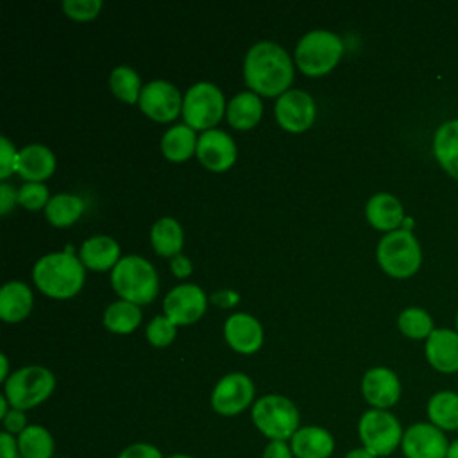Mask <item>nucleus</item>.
I'll return each instance as SVG.
<instances>
[{
	"instance_id": "1",
	"label": "nucleus",
	"mask_w": 458,
	"mask_h": 458,
	"mask_svg": "<svg viewBox=\"0 0 458 458\" xmlns=\"http://www.w3.org/2000/svg\"><path fill=\"white\" fill-rule=\"evenodd\" d=\"M243 75L256 95L281 97L293 81V64L283 47L272 41H259L245 55Z\"/></svg>"
},
{
	"instance_id": "2",
	"label": "nucleus",
	"mask_w": 458,
	"mask_h": 458,
	"mask_svg": "<svg viewBox=\"0 0 458 458\" xmlns=\"http://www.w3.org/2000/svg\"><path fill=\"white\" fill-rule=\"evenodd\" d=\"M36 286L48 297H73L84 284V265L73 256V249L52 252L38 259L32 270Z\"/></svg>"
},
{
	"instance_id": "3",
	"label": "nucleus",
	"mask_w": 458,
	"mask_h": 458,
	"mask_svg": "<svg viewBox=\"0 0 458 458\" xmlns=\"http://www.w3.org/2000/svg\"><path fill=\"white\" fill-rule=\"evenodd\" d=\"M250 419L267 440H290L301 428L297 406L281 394H267L254 401Z\"/></svg>"
},
{
	"instance_id": "4",
	"label": "nucleus",
	"mask_w": 458,
	"mask_h": 458,
	"mask_svg": "<svg viewBox=\"0 0 458 458\" xmlns=\"http://www.w3.org/2000/svg\"><path fill=\"white\" fill-rule=\"evenodd\" d=\"M111 284L123 301L148 304L157 295L159 281L152 263L140 256H125L114 265Z\"/></svg>"
},
{
	"instance_id": "5",
	"label": "nucleus",
	"mask_w": 458,
	"mask_h": 458,
	"mask_svg": "<svg viewBox=\"0 0 458 458\" xmlns=\"http://www.w3.org/2000/svg\"><path fill=\"white\" fill-rule=\"evenodd\" d=\"M55 388L54 374L41 365H29L14 370L4 383V395L11 408L32 410L45 403Z\"/></svg>"
},
{
	"instance_id": "6",
	"label": "nucleus",
	"mask_w": 458,
	"mask_h": 458,
	"mask_svg": "<svg viewBox=\"0 0 458 458\" xmlns=\"http://www.w3.org/2000/svg\"><path fill=\"white\" fill-rule=\"evenodd\" d=\"M342 39L324 29L311 30L301 38L295 48V63L310 77H318L333 70L342 57Z\"/></svg>"
},
{
	"instance_id": "7",
	"label": "nucleus",
	"mask_w": 458,
	"mask_h": 458,
	"mask_svg": "<svg viewBox=\"0 0 458 458\" xmlns=\"http://www.w3.org/2000/svg\"><path fill=\"white\" fill-rule=\"evenodd\" d=\"M404 429L399 419L388 410H367L358 420V437L361 447L376 454L377 458L390 456L401 447Z\"/></svg>"
},
{
	"instance_id": "8",
	"label": "nucleus",
	"mask_w": 458,
	"mask_h": 458,
	"mask_svg": "<svg viewBox=\"0 0 458 458\" xmlns=\"http://www.w3.org/2000/svg\"><path fill=\"white\" fill-rule=\"evenodd\" d=\"M377 261L388 276L399 279L410 277L420 267V245L410 229H395L381 238L377 245Z\"/></svg>"
},
{
	"instance_id": "9",
	"label": "nucleus",
	"mask_w": 458,
	"mask_h": 458,
	"mask_svg": "<svg viewBox=\"0 0 458 458\" xmlns=\"http://www.w3.org/2000/svg\"><path fill=\"white\" fill-rule=\"evenodd\" d=\"M225 109L222 91L211 82L193 84L182 98V118L193 131H209L220 122Z\"/></svg>"
},
{
	"instance_id": "10",
	"label": "nucleus",
	"mask_w": 458,
	"mask_h": 458,
	"mask_svg": "<svg viewBox=\"0 0 458 458\" xmlns=\"http://www.w3.org/2000/svg\"><path fill=\"white\" fill-rule=\"evenodd\" d=\"M209 403L218 415L234 417L254 404V383L242 372H231L215 385Z\"/></svg>"
},
{
	"instance_id": "11",
	"label": "nucleus",
	"mask_w": 458,
	"mask_h": 458,
	"mask_svg": "<svg viewBox=\"0 0 458 458\" xmlns=\"http://www.w3.org/2000/svg\"><path fill=\"white\" fill-rule=\"evenodd\" d=\"M447 435L431 422H413L404 429L401 451L404 458H447Z\"/></svg>"
},
{
	"instance_id": "12",
	"label": "nucleus",
	"mask_w": 458,
	"mask_h": 458,
	"mask_svg": "<svg viewBox=\"0 0 458 458\" xmlns=\"http://www.w3.org/2000/svg\"><path fill=\"white\" fill-rule=\"evenodd\" d=\"M138 106L148 118L170 122L182 111V98L179 89L168 81H152L143 86Z\"/></svg>"
},
{
	"instance_id": "13",
	"label": "nucleus",
	"mask_w": 458,
	"mask_h": 458,
	"mask_svg": "<svg viewBox=\"0 0 458 458\" xmlns=\"http://www.w3.org/2000/svg\"><path fill=\"white\" fill-rule=\"evenodd\" d=\"M208 299L197 284H179L165 297L163 310L166 318L179 324H191L199 320L206 311Z\"/></svg>"
},
{
	"instance_id": "14",
	"label": "nucleus",
	"mask_w": 458,
	"mask_h": 458,
	"mask_svg": "<svg viewBox=\"0 0 458 458\" xmlns=\"http://www.w3.org/2000/svg\"><path fill=\"white\" fill-rule=\"evenodd\" d=\"M276 118L290 132H302L315 122V102L301 89H288L276 102Z\"/></svg>"
},
{
	"instance_id": "15",
	"label": "nucleus",
	"mask_w": 458,
	"mask_h": 458,
	"mask_svg": "<svg viewBox=\"0 0 458 458\" xmlns=\"http://www.w3.org/2000/svg\"><path fill=\"white\" fill-rule=\"evenodd\" d=\"M361 394L372 408L388 410L401 397V381L394 370L372 367L361 379Z\"/></svg>"
},
{
	"instance_id": "16",
	"label": "nucleus",
	"mask_w": 458,
	"mask_h": 458,
	"mask_svg": "<svg viewBox=\"0 0 458 458\" xmlns=\"http://www.w3.org/2000/svg\"><path fill=\"white\" fill-rule=\"evenodd\" d=\"M197 157L211 172L227 170L236 159V145L233 138L218 129H209L197 140Z\"/></svg>"
},
{
	"instance_id": "17",
	"label": "nucleus",
	"mask_w": 458,
	"mask_h": 458,
	"mask_svg": "<svg viewBox=\"0 0 458 458\" xmlns=\"http://www.w3.org/2000/svg\"><path fill=\"white\" fill-rule=\"evenodd\" d=\"M225 342L242 354L256 352L263 344L261 324L249 313H234L224 326Z\"/></svg>"
},
{
	"instance_id": "18",
	"label": "nucleus",
	"mask_w": 458,
	"mask_h": 458,
	"mask_svg": "<svg viewBox=\"0 0 458 458\" xmlns=\"http://www.w3.org/2000/svg\"><path fill=\"white\" fill-rule=\"evenodd\" d=\"M295 458H331L335 437L322 426H301L288 440Z\"/></svg>"
},
{
	"instance_id": "19",
	"label": "nucleus",
	"mask_w": 458,
	"mask_h": 458,
	"mask_svg": "<svg viewBox=\"0 0 458 458\" xmlns=\"http://www.w3.org/2000/svg\"><path fill=\"white\" fill-rule=\"evenodd\" d=\"M426 358L429 365L444 374L458 372V333L451 329H435L426 340Z\"/></svg>"
},
{
	"instance_id": "20",
	"label": "nucleus",
	"mask_w": 458,
	"mask_h": 458,
	"mask_svg": "<svg viewBox=\"0 0 458 458\" xmlns=\"http://www.w3.org/2000/svg\"><path fill=\"white\" fill-rule=\"evenodd\" d=\"M55 170V157L50 148L32 143L18 152L16 172L29 182H41Z\"/></svg>"
},
{
	"instance_id": "21",
	"label": "nucleus",
	"mask_w": 458,
	"mask_h": 458,
	"mask_svg": "<svg viewBox=\"0 0 458 458\" xmlns=\"http://www.w3.org/2000/svg\"><path fill=\"white\" fill-rule=\"evenodd\" d=\"M367 220L379 231H395L403 220H404V211L401 202L390 195V193H376L374 197L369 199L367 208H365Z\"/></svg>"
},
{
	"instance_id": "22",
	"label": "nucleus",
	"mask_w": 458,
	"mask_h": 458,
	"mask_svg": "<svg viewBox=\"0 0 458 458\" xmlns=\"http://www.w3.org/2000/svg\"><path fill=\"white\" fill-rule=\"evenodd\" d=\"M120 259V247L109 236H93L81 247V261L91 270L114 268Z\"/></svg>"
},
{
	"instance_id": "23",
	"label": "nucleus",
	"mask_w": 458,
	"mask_h": 458,
	"mask_svg": "<svg viewBox=\"0 0 458 458\" xmlns=\"http://www.w3.org/2000/svg\"><path fill=\"white\" fill-rule=\"evenodd\" d=\"M32 308V292L21 281H11L0 290V318L5 322L23 320Z\"/></svg>"
},
{
	"instance_id": "24",
	"label": "nucleus",
	"mask_w": 458,
	"mask_h": 458,
	"mask_svg": "<svg viewBox=\"0 0 458 458\" xmlns=\"http://www.w3.org/2000/svg\"><path fill=\"white\" fill-rule=\"evenodd\" d=\"M433 154L440 166L458 179V120L442 123L433 138Z\"/></svg>"
},
{
	"instance_id": "25",
	"label": "nucleus",
	"mask_w": 458,
	"mask_h": 458,
	"mask_svg": "<svg viewBox=\"0 0 458 458\" xmlns=\"http://www.w3.org/2000/svg\"><path fill=\"white\" fill-rule=\"evenodd\" d=\"M261 113H263V104L254 91L238 93L229 100V106L225 109L229 125L238 131L252 129L259 122Z\"/></svg>"
},
{
	"instance_id": "26",
	"label": "nucleus",
	"mask_w": 458,
	"mask_h": 458,
	"mask_svg": "<svg viewBox=\"0 0 458 458\" xmlns=\"http://www.w3.org/2000/svg\"><path fill=\"white\" fill-rule=\"evenodd\" d=\"M428 422L447 431H458V392L440 390L433 394L426 406Z\"/></svg>"
},
{
	"instance_id": "27",
	"label": "nucleus",
	"mask_w": 458,
	"mask_h": 458,
	"mask_svg": "<svg viewBox=\"0 0 458 458\" xmlns=\"http://www.w3.org/2000/svg\"><path fill=\"white\" fill-rule=\"evenodd\" d=\"M197 136L191 127L174 125L168 129L161 140V150L168 161L181 163L186 161L193 152H197Z\"/></svg>"
},
{
	"instance_id": "28",
	"label": "nucleus",
	"mask_w": 458,
	"mask_h": 458,
	"mask_svg": "<svg viewBox=\"0 0 458 458\" xmlns=\"http://www.w3.org/2000/svg\"><path fill=\"white\" fill-rule=\"evenodd\" d=\"M18 447L21 458H54L55 440L45 426L29 424L18 435Z\"/></svg>"
},
{
	"instance_id": "29",
	"label": "nucleus",
	"mask_w": 458,
	"mask_h": 458,
	"mask_svg": "<svg viewBox=\"0 0 458 458\" xmlns=\"http://www.w3.org/2000/svg\"><path fill=\"white\" fill-rule=\"evenodd\" d=\"M82 211H84V200L72 193L54 195L45 208L47 220L55 227L72 225L73 222L79 220Z\"/></svg>"
},
{
	"instance_id": "30",
	"label": "nucleus",
	"mask_w": 458,
	"mask_h": 458,
	"mask_svg": "<svg viewBox=\"0 0 458 458\" xmlns=\"http://www.w3.org/2000/svg\"><path fill=\"white\" fill-rule=\"evenodd\" d=\"M150 242L157 254L177 256L182 249V229L177 220L165 216L159 218L150 231Z\"/></svg>"
},
{
	"instance_id": "31",
	"label": "nucleus",
	"mask_w": 458,
	"mask_h": 458,
	"mask_svg": "<svg viewBox=\"0 0 458 458\" xmlns=\"http://www.w3.org/2000/svg\"><path fill=\"white\" fill-rule=\"evenodd\" d=\"M141 320V311L138 304L129 301H116L104 311V324L109 331L127 335L138 327Z\"/></svg>"
},
{
	"instance_id": "32",
	"label": "nucleus",
	"mask_w": 458,
	"mask_h": 458,
	"mask_svg": "<svg viewBox=\"0 0 458 458\" xmlns=\"http://www.w3.org/2000/svg\"><path fill=\"white\" fill-rule=\"evenodd\" d=\"M109 88L125 104H134L141 95V81L129 66H116L109 75Z\"/></svg>"
},
{
	"instance_id": "33",
	"label": "nucleus",
	"mask_w": 458,
	"mask_h": 458,
	"mask_svg": "<svg viewBox=\"0 0 458 458\" xmlns=\"http://www.w3.org/2000/svg\"><path fill=\"white\" fill-rule=\"evenodd\" d=\"M399 329L403 335H406L408 338H428L435 329H433V320L428 315V311L420 310V308H406L401 315H399Z\"/></svg>"
},
{
	"instance_id": "34",
	"label": "nucleus",
	"mask_w": 458,
	"mask_h": 458,
	"mask_svg": "<svg viewBox=\"0 0 458 458\" xmlns=\"http://www.w3.org/2000/svg\"><path fill=\"white\" fill-rule=\"evenodd\" d=\"M147 338L154 347H166L175 338V324L166 317H156L147 326Z\"/></svg>"
},
{
	"instance_id": "35",
	"label": "nucleus",
	"mask_w": 458,
	"mask_h": 458,
	"mask_svg": "<svg viewBox=\"0 0 458 458\" xmlns=\"http://www.w3.org/2000/svg\"><path fill=\"white\" fill-rule=\"evenodd\" d=\"M48 200V190L41 182H27L18 191V204L32 211L47 208Z\"/></svg>"
},
{
	"instance_id": "36",
	"label": "nucleus",
	"mask_w": 458,
	"mask_h": 458,
	"mask_svg": "<svg viewBox=\"0 0 458 458\" xmlns=\"http://www.w3.org/2000/svg\"><path fill=\"white\" fill-rule=\"evenodd\" d=\"M63 9L66 16L79 21H86V20H93L98 14V11L102 9V2L100 0H64Z\"/></svg>"
},
{
	"instance_id": "37",
	"label": "nucleus",
	"mask_w": 458,
	"mask_h": 458,
	"mask_svg": "<svg viewBox=\"0 0 458 458\" xmlns=\"http://www.w3.org/2000/svg\"><path fill=\"white\" fill-rule=\"evenodd\" d=\"M18 165V152L14 150L13 143L2 136L0 138V177L7 179Z\"/></svg>"
},
{
	"instance_id": "38",
	"label": "nucleus",
	"mask_w": 458,
	"mask_h": 458,
	"mask_svg": "<svg viewBox=\"0 0 458 458\" xmlns=\"http://www.w3.org/2000/svg\"><path fill=\"white\" fill-rule=\"evenodd\" d=\"M116 458H165L161 449L148 442H134L125 445Z\"/></svg>"
},
{
	"instance_id": "39",
	"label": "nucleus",
	"mask_w": 458,
	"mask_h": 458,
	"mask_svg": "<svg viewBox=\"0 0 458 458\" xmlns=\"http://www.w3.org/2000/svg\"><path fill=\"white\" fill-rule=\"evenodd\" d=\"M2 424H4V431H7V433L18 437L23 429H27L29 420H27V415H25L23 410L11 408L9 413L2 419Z\"/></svg>"
},
{
	"instance_id": "40",
	"label": "nucleus",
	"mask_w": 458,
	"mask_h": 458,
	"mask_svg": "<svg viewBox=\"0 0 458 458\" xmlns=\"http://www.w3.org/2000/svg\"><path fill=\"white\" fill-rule=\"evenodd\" d=\"M261 458H295L288 440H268L263 447Z\"/></svg>"
},
{
	"instance_id": "41",
	"label": "nucleus",
	"mask_w": 458,
	"mask_h": 458,
	"mask_svg": "<svg viewBox=\"0 0 458 458\" xmlns=\"http://www.w3.org/2000/svg\"><path fill=\"white\" fill-rule=\"evenodd\" d=\"M0 458H21L16 435L7 431L0 433Z\"/></svg>"
},
{
	"instance_id": "42",
	"label": "nucleus",
	"mask_w": 458,
	"mask_h": 458,
	"mask_svg": "<svg viewBox=\"0 0 458 458\" xmlns=\"http://www.w3.org/2000/svg\"><path fill=\"white\" fill-rule=\"evenodd\" d=\"M14 202H18V191H14V188L7 182L0 184V213L7 215Z\"/></svg>"
},
{
	"instance_id": "43",
	"label": "nucleus",
	"mask_w": 458,
	"mask_h": 458,
	"mask_svg": "<svg viewBox=\"0 0 458 458\" xmlns=\"http://www.w3.org/2000/svg\"><path fill=\"white\" fill-rule=\"evenodd\" d=\"M170 267H172V272L177 277H186V276L191 274V263H190V259L186 256H181V254L174 256Z\"/></svg>"
},
{
	"instance_id": "44",
	"label": "nucleus",
	"mask_w": 458,
	"mask_h": 458,
	"mask_svg": "<svg viewBox=\"0 0 458 458\" xmlns=\"http://www.w3.org/2000/svg\"><path fill=\"white\" fill-rule=\"evenodd\" d=\"M344 458H377L376 454H372L370 451H367L365 447H352V449H349L347 453H345V456Z\"/></svg>"
},
{
	"instance_id": "45",
	"label": "nucleus",
	"mask_w": 458,
	"mask_h": 458,
	"mask_svg": "<svg viewBox=\"0 0 458 458\" xmlns=\"http://www.w3.org/2000/svg\"><path fill=\"white\" fill-rule=\"evenodd\" d=\"M0 361H2L0 381H2V383H5V381H7V377L11 376V374H9V363H7V356H5V354H2V356H0Z\"/></svg>"
},
{
	"instance_id": "46",
	"label": "nucleus",
	"mask_w": 458,
	"mask_h": 458,
	"mask_svg": "<svg viewBox=\"0 0 458 458\" xmlns=\"http://www.w3.org/2000/svg\"><path fill=\"white\" fill-rule=\"evenodd\" d=\"M9 410H11V404H9L7 397L2 394L0 395V419H4L9 413Z\"/></svg>"
},
{
	"instance_id": "47",
	"label": "nucleus",
	"mask_w": 458,
	"mask_h": 458,
	"mask_svg": "<svg viewBox=\"0 0 458 458\" xmlns=\"http://www.w3.org/2000/svg\"><path fill=\"white\" fill-rule=\"evenodd\" d=\"M447 458H458V438L451 440L449 449H447Z\"/></svg>"
},
{
	"instance_id": "48",
	"label": "nucleus",
	"mask_w": 458,
	"mask_h": 458,
	"mask_svg": "<svg viewBox=\"0 0 458 458\" xmlns=\"http://www.w3.org/2000/svg\"><path fill=\"white\" fill-rule=\"evenodd\" d=\"M165 458H193V456H190V454H186V453H174V454L165 456Z\"/></svg>"
},
{
	"instance_id": "49",
	"label": "nucleus",
	"mask_w": 458,
	"mask_h": 458,
	"mask_svg": "<svg viewBox=\"0 0 458 458\" xmlns=\"http://www.w3.org/2000/svg\"><path fill=\"white\" fill-rule=\"evenodd\" d=\"M456 326H458V317H456Z\"/></svg>"
}]
</instances>
